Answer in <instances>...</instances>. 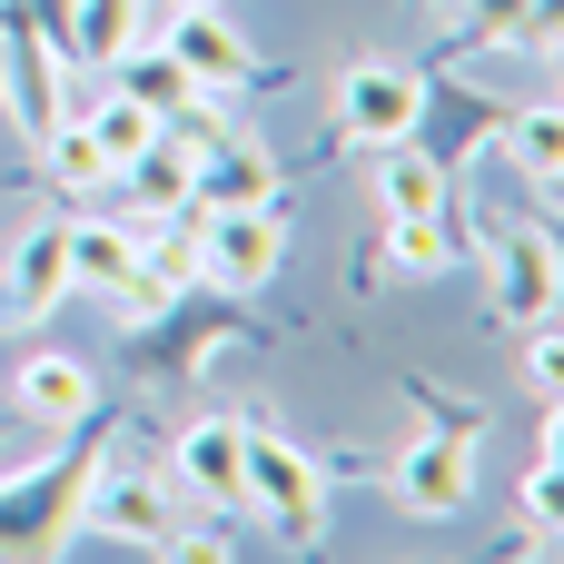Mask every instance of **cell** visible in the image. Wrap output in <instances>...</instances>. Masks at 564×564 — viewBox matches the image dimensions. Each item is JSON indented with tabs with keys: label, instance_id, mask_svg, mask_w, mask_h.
<instances>
[{
	"label": "cell",
	"instance_id": "d6986e66",
	"mask_svg": "<svg viewBox=\"0 0 564 564\" xmlns=\"http://www.w3.org/2000/svg\"><path fill=\"white\" fill-rule=\"evenodd\" d=\"M40 169H50V188H59V198H109V188H119V169L99 159V139H89L79 119L40 129Z\"/></svg>",
	"mask_w": 564,
	"mask_h": 564
},
{
	"label": "cell",
	"instance_id": "d4e9b609",
	"mask_svg": "<svg viewBox=\"0 0 564 564\" xmlns=\"http://www.w3.org/2000/svg\"><path fill=\"white\" fill-rule=\"evenodd\" d=\"M0 436H10V426H0Z\"/></svg>",
	"mask_w": 564,
	"mask_h": 564
},
{
	"label": "cell",
	"instance_id": "3957f363",
	"mask_svg": "<svg viewBox=\"0 0 564 564\" xmlns=\"http://www.w3.org/2000/svg\"><path fill=\"white\" fill-rule=\"evenodd\" d=\"M248 516H258L288 555H307L317 525H327V466H317L307 446H288L278 426H248Z\"/></svg>",
	"mask_w": 564,
	"mask_h": 564
},
{
	"label": "cell",
	"instance_id": "8992f818",
	"mask_svg": "<svg viewBox=\"0 0 564 564\" xmlns=\"http://www.w3.org/2000/svg\"><path fill=\"white\" fill-rule=\"evenodd\" d=\"M496 129H506V99L466 89L446 59H426V69H416V119H406V139H416V149H426L446 178H456L476 149H496Z\"/></svg>",
	"mask_w": 564,
	"mask_h": 564
},
{
	"label": "cell",
	"instance_id": "e0dca14e",
	"mask_svg": "<svg viewBox=\"0 0 564 564\" xmlns=\"http://www.w3.org/2000/svg\"><path fill=\"white\" fill-rule=\"evenodd\" d=\"M159 0H69V59L79 69H109L129 40H149Z\"/></svg>",
	"mask_w": 564,
	"mask_h": 564
},
{
	"label": "cell",
	"instance_id": "7a4b0ae2",
	"mask_svg": "<svg viewBox=\"0 0 564 564\" xmlns=\"http://www.w3.org/2000/svg\"><path fill=\"white\" fill-rule=\"evenodd\" d=\"M248 337H258V317L248 307H208L198 288L159 297V307H129V387H198L208 357H228Z\"/></svg>",
	"mask_w": 564,
	"mask_h": 564
},
{
	"label": "cell",
	"instance_id": "5bb4252c",
	"mask_svg": "<svg viewBox=\"0 0 564 564\" xmlns=\"http://www.w3.org/2000/svg\"><path fill=\"white\" fill-rule=\"evenodd\" d=\"M10 406H20L30 426H79V416L99 406V377H89L79 357L40 347V357H20V377H10Z\"/></svg>",
	"mask_w": 564,
	"mask_h": 564
},
{
	"label": "cell",
	"instance_id": "9c48e42d",
	"mask_svg": "<svg viewBox=\"0 0 564 564\" xmlns=\"http://www.w3.org/2000/svg\"><path fill=\"white\" fill-rule=\"evenodd\" d=\"M159 466H169L178 496H198V506H218V516H248V416H198V426H178V446H169Z\"/></svg>",
	"mask_w": 564,
	"mask_h": 564
},
{
	"label": "cell",
	"instance_id": "6da1fadb",
	"mask_svg": "<svg viewBox=\"0 0 564 564\" xmlns=\"http://www.w3.org/2000/svg\"><path fill=\"white\" fill-rule=\"evenodd\" d=\"M59 436H69L59 456L0 476V555H20V564H50V555L79 545V496H89V476H99V456H109V416L89 406V416L59 426Z\"/></svg>",
	"mask_w": 564,
	"mask_h": 564
},
{
	"label": "cell",
	"instance_id": "9a60e30c",
	"mask_svg": "<svg viewBox=\"0 0 564 564\" xmlns=\"http://www.w3.org/2000/svg\"><path fill=\"white\" fill-rule=\"evenodd\" d=\"M69 288L129 297L139 288V228L129 218H69Z\"/></svg>",
	"mask_w": 564,
	"mask_h": 564
},
{
	"label": "cell",
	"instance_id": "277c9868",
	"mask_svg": "<svg viewBox=\"0 0 564 564\" xmlns=\"http://www.w3.org/2000/svg\"><path fill=\"white\" fill-rule=\"evenodd\" d=\"M79 535L169 555V535H178V486H169V466H149V456H99V476H89V496H79Z\"/></svg>",
	"mask_w": 564,
	"mask_h": 564
},
{
	"label": "cell",
	"instance_id": "44dd1931",
	"mask_svg": "<svg viewBox=\"0 0 564 564\" xmlns=\"http://www.w3.org/2000/svg\"><path fill=\"white\" fill-rule=\"evenodd\" d=\"M496 149H516V169L555 188V169H564V119H555V99H525V109L506 99V129H496Z\"/></svg>",
	"mask_w": 564,
	"mask_h": 564
},
{
	"label": "cell",
	"instance_id": "7c38bea8",
	"mask_svg": "<svg viewBox=\"0 0 564 564\" xmlns=\"http://www.w3.org/2000/svg\"><path fill=\"white\" fill-rule=\"evenodd\" d=\"M258 198H278V159L258 139L208 129L198 139V169H188V208H258Z\"/></svg>",
	"mask_w": 564,
	"mask_h": 564
},
{
	"label": "cell",
	"instance_id": "ac0fdd59",
	"mask_svg": "<svg viewBox=\"0 0 564 564\" xmlns=\"http://www.w3.org/2000/svg\"><path fill=\"white\" fill-rule=\"evenodd\" d=\"M109 69H119V89H129L139 109H159V119H188V109H208V99H198V79H188V69H178L159 40H129Z\"/></svg>",
	"mask_w": 564,
	"mask_h": 564
},
{
	"label": "cell",
	"instance_id": "ba28073f",
	"mask_svg": "<svg viewBox=\"0 0 564 564\" xmlns=\"http://www.w3.org/2000/svg\"><path fill=\"white\" fill-rule=\"evenodd\" d=\"M466 228H476V248H486L496 317H506V327L555 317V238H545V228H516V218H466Z\"/></svg>",
	"mask_w": 564,
	"mask_h": 564
},
{
	"label": "cell",
	"instance_id": "cb8c5ba5",
	"mask_svg": "<svg viewBox=\"0 0 564 564\" xmlns=\"http://www.w3.org/2000/svg\"><path fill=\"white\" fill-rule=\"evenodd\" d=\"M416 10H446V0H416Z\"/></svg>",
	"mask_w": 564,
	"mask_h": 564
},
{
	"label": "cell",
	"instance_id": "8fae6325",
	"mask_svg": "<svg viewBox=\"0 0 564 564\" xmlns=\"http://www.w3.org/2000/svg\"><path fill=\"white\" fill-rule=\"evenodd\" d=\"M397 476V506L406 516H426V525H446V516H466L476 506V436H456V426H436V436H416L406 456H387Z\"/></svg>",
	"mask_w": 564,
	"mask_h": 564
},
{
	"label": "cell",
	"instance_id": "603a6c76",
	"mask_svg": "<svg viewBox=\"0 0 564 564\" xmlns=\"http://www.w3.org/2000/svg\"><path fill=\"white\" fill-rule=\"evenodd\" d=\"M456 10H466V40H476V50H506L545 0H456Z\"/></svg>",
	"mask_w": 564,
	"mask_h": 564
},
{
	"label": "cell",
	"instance_id": "2e32d148",
	"mask_svg": "<svg viewBox=\"0 0 564 564\" xmlns=\"http://www.w3.org/2000/svg\"><path fill=\"white\" fill-rule=\"evenodd\" d=\"M377 198H387V218H436V208H456V178L416 139H387L377 149Z\"/></svg>",
	"mask_w": 564,
	"mask_h": 564
},
{
	"label": "cell",
	"instance_id": "52a82bcc",
	"mask_svg": "<svg viewBox=\"0 0 564 564\" xmlns=\"http://www.w3.org/2000/svg\"><path fill=\"white\" fill-rule=\"evenodd\" d=\"M278 258H288L278 198H258V208H198V278L218 297H258L278 278Z\"/></svg>",
	"mask_w": 564,
	"mask_h": 564
},
{
	"label": "cell",
	"instance_id": "5b68a950",
	"mask_svg": "<svg viewBox=\"0 0 564 564\" xmlns=\"http://www.w3.org/2000/svg\"><path fill=\"white\" fill-rule=\"evenodd\" d=\"M149 40L198 79V99H238V89H268V79H278V69H258V50L218 20V0H159Z\"/></svg>",
	"mask_w": 564,
	"mask_h": 564
},
{
	"label": "cell",
	"instance_id": "7402d4cb",
	"mask_svg": "<svg viewBox=\"0 0 564 564\" xmlns=\"http://www.w3.org/2000/svg\"><path fill=\"white\" fill-rule=\"evenodd\" d=\"M406 406H416L426 426H456V436H476V446H486V426H496V406H466V397H446L436 377H406Z\"/></svg>",
	"mask_w": 564,
	"mask_h": 564
},
{
	"label": "cell",
	"instance_id": "4fadbf2b",
	"mask_svg": "<svg viewBox=\"0 0 564 564\" xmlns=\"http://www.w3.org/2000/svg\"><path fill=\"white\" fill-rule=\"evenodd\" d=\"M0 288H10V327H40V317L69 297V218H30Z\"/></svg>",
	"mask_w": 564,
	"mask_h": 564
},
{
	"label": "cell",
	"instance_id": "30bf717a",
	"mask_svg": "<svg viewBox=\"0 0 564 564\" xmlns=\"http://www.w3.org/2000/svg\"><path fill=\"white\" fill-rule=\"evenodd\" d=\"M406 119H416V69L406 59H347L337 69V99H327V129L337 139L387 149V139H406Z\"/></svg>",
	"mask_w": 564,
	"mask_h": 564
},
{
	"label": "cell",
	"instance_id": "ffe728a7",
	"mask_svg": "<svg viewBox=\"0 0 564 564\" xmlns=\"http://www.w3.org/2000/svg\"><path fill=\"white\" fill-rule=\"evenodd\" d=\"M456 258H466L456 208H436V218H387V268H406V278H446Z\"/></svg>",
	"mask_w": 564,
	"mask_h": 564
}]
</instances>
